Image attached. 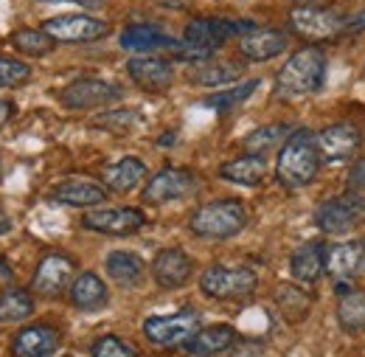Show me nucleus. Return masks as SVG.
<instances>
[{
    "label": "nucleus",
    "mask_w": 365,
    "mask_h": 357,
    "mask_svg": "<svg viewBox=\"0 0 365 357\" xmlns=\"http://www.w3.org/2000/svg\"><path fill=\"white\" fill-rule=\"evenodd\" d=\"M146 225V214L140 208H96L82 217V228L110 233V236H130Z\"/></svg>",
    "instance_id": "nucleus-13"
},
{
    "label": "nucleus",
    "mask_w": 365,
    "mask_h": 357,
    "mask_svg": "<svg viewBox=\"0 0 365 357\" xmlns=\"http://www.w3.org/2000/svg\"><path fill=\"white\" fill-rule=\"evenodd\" d=\"M284 135H287V127H284V124H270V127H259V130H253V133L247 135L242 144H245V149H247V152L262 155V152L273 149Z\"/></svg>",
    "instance_id": "nucleus-35"
},
{
    "label": "nucleus",
    "mask_w": 365,
    "mask_h": 357,
    "mask_svg": "<svg viewBox=\"0 0 365 357\" xmlns=\"http://www.w3.org/2000/svg\"><path fill=\"white\" fill-rule=\"evenodd\" d=\"M287 34L284 31H278V29H256V31H250V34H245V37H239V54L245 56V59H250V62H267V59H273L278 54H284L287 51Z\"/></svg>",
    "instance_id": "nucleus-19"
},
{
    "label": "nucleus",
    "mask_w": 365,
    "mask_h": 357,
    "mask_svg": "<svg viewBox=\"0 0 365 357\" xmlns=\"http://www.w3.org/2000/svg\"><path fill=\"white\" fill-rule=\"evenodd\" d=\"M51 197L56 203H65L73 208H91V206H98L107 200V188L93 180H65L51 191Z\"/></svg>",
    "instance_id": "nucleus-21"
},
{
    "label": "nucleus",
    "mask_w": 365,
    "mask_h": 357,
    "mask_svg": "<svg viewBox=\"0 0 365 357\" xmlns=\"http://www.w3.org/2000/svg\"><path fill=\"white\" fill-rule=\"evenodd\" d=\"M37 3H73L82 9H101L104 6V0H37Z\"/></svg>",
    "instance_id": "nucleus-39"
},
{
    "label": "nucleus",
    "mask_w": 365,
    "mask_h": 357,
    "mask_svg": "<svg viewBox=\"0 0 365 357\" xmlns=\"http://www.w3.org/2000/svg\"><path fill=\"white\" fill-rule=\"evenodd\" d=\"M360 144H363V133L354 124H349V121L329 124L326 130L318 133L320 158L329 161V164H337V161H346V158L357 155Z\"/></svg>",
    "instance_id": "nucleus-15"
},
{
    "label": "nucleus",
    "mask_w": 365,
    "mask_h": 357,
    "mask_svg": "<svg viewBox=\"0 0 365 357\" xmlns=\"http://www.w3.org/2000/svg\"><path fill=\"white\" fill-rule=\"evenodd\" d=\"M9 43L14 45L20 54H26V56H46V54L53 51V45H56L43 29H17L9 37Z\"/></svg>",
    "instance_id": "nucleus-32"
},
{
    "label": "nucleus",
    "mask_w": 365,
    "mask_h": 357,
    "mask_svg": "<svg viewBox=\"0 0 365 357\" xmlns=\"http://www.w3.org/2000/svg\"><path fill=\"white\" fill-rule=\"evenodd\" d=\"M337 321L346 332H363L365 329V293L351 287L349 293L340 296L337 301Z\"/></svg>",
    "instance_id": "nucleus-29"
},
{
    "label": "nucleus",
    "mask_w": 365,
    "mask_h": 357,
    "mask_svg": "<svg viewBox=\"0 0 365 357\" xmlns=\"http://www.w3.org/2000/svg\"><path fill=\"white\" fill-rule=\"evenodd\" d=\"M143 178H146V164H143V161H138V158H121V161H115V164L104 166V172H101V183H104V188L118 191V194L133 191Z\"/></svg>",
    "instance_id": "nucleus-24"
},
{
    "label": "nucleus",
    "mask_w": 365,
    "mask_h": 357,
    "mask_svg": "<svg viewBox=\"0 0 365 357\" xmlns=\"http://www.w3.org/2000/svg\"><path fill=\"white\" fill-rule=\"evenodd\" d=\"M43 31L53 43H93L110 34V23L91 14H59L43 23Z\"/></svg>",
    "instance_id": "nucleus-9"
},
{
    "label": "nucleus",
    "mask_w": 365,
    "mask_h": 357,
    "mask_svg": "<svg viewBox=\"0 0 365 357\" xmlns=\"http://www.w3.org/2000/svg\"><path fill=\"white\" fill-rule=\"evenodd\" d=\"M289 29L309 43H331L349 34V17L326 6H295L289 11Z\"/></svg>",
    "instance_id": "nucleus-4"
},
{
    "label": "nucleus",
    "mask_w": 365,
    "mask_h": 357,
    "mask_svg": "<svg viewBox=\"0 0 365 357\" xmlns=\"http://www.w3.org/2000/svg\"><path fill=\"white\" fill-rule=\"evenodd\" d=\"M245 76V65L239 62H205L188 71V82L197 88H222Z\"/></svg>",
    "instance_id": "nucleus-28"
},
{
    "label": "nucleus",
    "mask_w": 365,
    "mask_h": 357,
    "mask_svg": "<svg viewBox=\"0 0 365 357\" xmlns=\"http://www.w3.org/2000/svg\"><path fill=\"white\" fill-rule=\"evenodd\" d=\"M118 45H121L124 51H135L140 56L155 54V51H175V48H180V43H178L175 37H169L166 31H160V29L152 26V23H133V26H127V29L121 31Z\"/></svg>",
    "instance_id": "nucleus-17"
},
{
    "label": "nucleus",
    "mask_w": 365,
    "mask_h": 357,
    "mask_svg": "<svg viewBox=\"0 0 365 357\" xmlns=\"http://www.w3.org/2000/svg\"><path fill=\"white\" fill-rule=\"evenodd\" d=\"M259 88V79H250V82H242L239 88L230 90H217L211 96H205V107H214L217 113H228L230 107L242 104L247 96H253V90Z\"/></svg>",
    "instance_id": "nucleus-34"
},
{
    "label": "nucleus",
    "mask_w": 365,
    "mask_h": 357,
    "mask_svg": "<svg viewBox=\"0 0 365 357\" xmlns=\"http://www.w3.org/2000/svg\"><path fill=\"white\" fill-rule=\"evenodd\" d=\"M160 144H163V146H166V144H175V135H163Z\"/></svg>",
    "instance_id": "nucleus-43"
},
{
    "label": "nucleus",
    "mask_w": 365,
    "mask_h": 357,
    "mask_svg": "<svg viewBox=\"0 0 365 357\" xmlns=\"http://www.w3.org/2000/svg\"><path fill=\"white\" fill-rule=\"evenodd\" d=\"M259 287V276L250 268H225V265H211L200 276V290L208 298L217 301H233V298H247Z\"/></svg>",
    "instance_id": "nucleus-5"
},
{
    "label": "nucleus",
    "mask_w": 365,
    "mask_h": 357,
    "mask_svg": "<svg viewBox=\"0 0 365 357\" xmlns=\"http://www.w3.org/2000/svg\"><path fill=\"white\" fill-rule=\"evenodd\" d=\"M59 346V332L48 323H31L20 329L11 341L14 357H51Z\"/></svg>",
    "instance_id": "nucleus-18"
},
{
    "label": "nucleus",
    "mask_w": 365,
    "mask_h": 357,
    "mask_svg": "<svg viewBox=\"0 0 365 357\" xmlns=\"http://www.w3.org/2000/svg\"><path fill=\"white\" fill-rule=\"evenodd\" d=\"M320 164H323V158L318 149V135L312 130H295L287 135V141L278 152L275 178L289 188H301L318 178Z\"/></svg>",
    "instance_id": "nucleus-1"
},
{
    "label": "nucleus",
    "mask_w": 365,
    "mask_h": 357,
    "mask_svg": "<svg viewBox=\"0 0 365 357\" xmlns=\"http://www.w3.org/2000/svg\"><path fill=\"white\" fill-rule=\"evenodd\" d=\"M194 273L191 256L180 248H163L158 251V256L152 259V276L163 290H178L182 287Z\"/></svg>",
    "instance_id": "nucleus-16"
},
{
    "label": "nucleus",
    "mask_w": 365,
    "mask_h": 357,
    "mask_svg": "<svg viewBox=\"0 0 365 357\" xmlns=\"http://www.w3.org/2000/svg\"><path fill=\"white\" fill-rule=\"evenodd\" d=\"M73 273H76V262L68 256V253H46L40 259V265L34 270V278H31V290L37 296H59L62 290H68L73 284Z\"/></svg>",
    "instance_id": "nucleus-11"
},
{
    "label": "nucleus",
    "mask_w": 365,
    "mask_h": 357,
    "mask_svg": "<svg viewBox=\"0 0 365 357\" xmlns=\"http://www.w3.org/2000/svg\"><path fill=\"white\" fill-rule=\"evenodd\" d=\"M11 231V217L6 211H0V233H9Z\"/></svg>",
    "instance_id": "nucleus-42"
},
{
    "label": "nucleus",
    "mask_w": 365,
    "mask_h": 357,
    "mask_svg": "<svg viewBox=\"0 0 365 357\" xmlns=\"http://www.w3.org/2000/svg\"><path fill=\"white\" fill-rule=\"evenodd\" d=\"M200 332V313L197 310H180L175 315H152L143 321V335L155 346H185Z\"/></svg>",
    "instance_id": "nucleus-6"
},
{
    "label": "nucleus",
    "mask_w": 365,
    "mask_h": 357,
    "mask_svg": "<svg viewBox=\"0 0 365 357\" xmlns=\"http://www.w3.org/2000/svg\"><path fill=\"white\" fill-rule=\"evenodd\" d=\"M124 96V90L118 85H110L104 79H76L59 93V101L68 110H93V107H107L113 101H118Z\"/></svg>",
    "instance_id": "nucleus-10"
},
{
    "label": "nucleus",
    "mask_w": 365,
    "mask_h": 357,
    "mask_svg": "<svg viewBox=\"0 0 365 357\" xmlns=\"http://www.w3.org/2000/svg\"><path fill=\"white\" fill-rule=\"evenodd\" d=\"M363 245H365V242H363Z\"/></svg>",
    "instance_id": "nucleus-46"
},
{
    "label": "nucleus",
    "mask_w": 365,
    "mask_h": 357,
    "mask_svg": "<svg viewBox=\"0 0 365 357\" xmlns=\"http://www.w3.org/2000/svg\"><path fill=\"white\" fill-rule=\"evenodd\" d=\"M245 223H247V214H245L242 203L214 200V203L200 206L188 217V231L202 239H230L245 228Z\"/></svg>",
    "instance_id": "nucleus-3"
},
{
    "label": "nucleus",
    "mask_w": 365,
    "mask_h": 357,
    "mask_svg": "<svg viewBox=\"0 0 365 357\" xmlns=\"http://www.w3.org/2000/svg\"><path fill=\"white\" fill-rule=\"evenodd\" d=\"M104 270H107V276L118 284V287H138L140 281H143V276H146V265H143V259L135 256V253H130V251H113V253H107V259H104Z\"/></svg>",
    "instance_id": "nucleus-25"
},
{
    "label": "nucleus",
    "mask_w": 365,
    "mask_h": 357,
    "mask_svg": "<svg viewBox=\"0 0 365 357\" xmlns=\"http://www.w3.org/2000/svg\"><path fill=\"white\" fill-rule=\"evenodd\" d=\"M236 341V332L228 323H217V326H208V329H200L188 343H185V352L194 357H211L220 355L233 346Z\"/></svg>",
    "instance_id": "nucleus-27"
},
{
    "label": "nucleus",
    "mask_w": 365,
    "mask_h": 357,
    "mask_svg": "<svg viewBox=\"0 0 365 357\" xmlns=\"http://www.w3.org/2000/svg\"><path fill=\"white\" fill-rule=\"evenodd\" d=\"M365 29V9L360 14H354V17H349V34H354V31H363Z\"/></svg>",
    "instance_id": "nucleus-41"
},
{
    "label": "nucleus",
    "mask_w": 365,
    "mask_h": 357,
    "mask_svg": "<svg viewBox=\"0 0 365 357\" xmlns=\"http://www.w3.org/2000/svg\"><path fill=\"white\" fill-rule=\"evenodd\" d=\"M323 79H326V54L318 45H304L278 71L275 93L281 99H304L318 93L323 88Z\"/></svg>",
    "instance_id": "nucleus-2"
},
{
    "label": "nucleus",
    "mask_w": 365,
    "mask_h": 357,
    "mask_svg": "<svg viewBox=\"0 0 365 357\" xmlns=\"http://www.w3.org/2000/svg\"><path fill=\"white\" fill-rule=\"evenodd\" d=\"M365 262V245L363 242H337L326 245V273L334 276L337 281L351 278Z\"/></svg>",
    "instance_id": "nucleus-20"
},
{
    "label": "nucleus",
    "mask_w": 365,
    "mask_h": 357,
    "mask_svg": "<svg viewBox=\"0 0 365 357\" xmlns=\"http://www.w3.org/2000/svg\"><path fill=\"white\" fill-rule=\"evenodd\" d=\"M351 186L354 188H365V161H357L351 169Z\"/></svg>",
    "instance_id": "nucleus-38"
},
{
    "label": "nucleus",
    "mask_w": 365,
    "mask_h": 357,
    "mask_svg": "<svg viewBox=\"0 0 365 357\" xmlns=\"http://www.w3.org/2000/svg\"><path fill=\"white\" fill-rule=\"evenodd\" d=\"M29 79H31V65H26L20 59H11V56H0V90L20 88Z\"/></svg>",
    "instance_id": "nucleus-36"
},
{
    "label": "nucleus",
    "mask_w": 365,
    "mask_h": 357,
    "mask_svg": "<svg viewBox=\"0 0 365 357\" xmlns=\"http://www.w3.org/2000/svg\"><path fill=\"white\" fill-rule=\"evenodd\" d=\"M93 357H133V349L121 341V338H115V335H104V338H98L96 343H93Z\"/></svg>",
    "instance_id": "nucleus-37"
},
{
    "label": "nucleus",
    "mask_w": 365,
    "mask_h": 357,
    "mask_svg": "<svg viewBox=\"0 0 365 357\" xmlns=\"http://www.w3.org/2000/svg\"><path fill=\"white\" fill-rule=\"evenodd\" d=\"M93 124L113 135H130L140 124V113L138 110H107Z\"/></svg>",
    "instance_id": "nucleus-33"
},
{
    "label": "nucleus",
    "mask_w": 365,
    "mask_h": 357,
    "mask_svg": "<svg viewBox=\"0 0 365 357\" xmlns=\"http://www.w3.org/2000/svg\"><path fill=\"white\" fill-rule=\"evenodd\" d=\"M315 223L323 233H331V236L351 233L354 228H360L365 223V200L360 194L329 197L318 206Z\"/></svg>",
    "instance_id": "nucleus-7"
},
{
    "label": "nucleus",
    "mask_w": 365,
    "mask_h": 357,
    "mask_svg": "<svg viewBox=\"0 0 365 357\" xmlns=\"http://www.w3.org/2000/svg\"><path fill=\"white\" fill-rule=\"evenodd\" d=\"M197 188V180L188 169H178V166H166L160 169L155 178L143 186V203L149 206H163L172 200H182Z\"/></svg>",
    "instance_id": "nucleus-12"
},
{
    "label": "nucleus",
    "mask_w": 365,
    "mask_h": 357,
    "mask_svg": "<svg viewBox=\"0 0 365 357\" xmlns=\"http://www.w3.org/2000/svg\"><path fill=\"white\" fill-rule=\"evenodd\" d=\"M34 313V298L26 290H6L0 296V321L3 323H20Z\"/></svg>",
    "instance_id": "nucleus-30"
},
{
    "label": "nucleus",
    "mask_w": 365,
    "mask_h": 357,
    "mask_svg": "<svg viewBox=\"0 0 365 357\" xmlns=\"http://www.w3.org/2000/svg\"><path fill=\"white\" fill-rule=\"evenodd\" d=\"M11 116H14V104L0 99V127H6V124L11 121Z\"/></svg>",
    "instance_id": "nucleus-40"
},
{
    "label": "nucleus",
    "mask_w": 365,
    "mask_h": 357,
    "mask_svg": "<svg viewBox=\"0 0 365 357\" xmlns=\"http://www.w3.org/2000/svg\"><path fill=\"white\" fill-rule=\"evenodd\" d=\"M289 273L301 284H315L326 273V245L323 242H307L289 256Z\"/></svg>",
    "instance_id": "nucleus-22"
},
{
    "label": "nucleus",
    "mask_w": 365,
    "mask_h": 357,
    "mask_svg": "<svg viewBox=\"0 0 365 357\" xmlns=\"http://www.w3.org/2000/svg\"><path fill=\"white\" fill-rule=\"evenodd\" d=\"M301 6H318V3H323V0H298Z\"/></svg>",
    "instance_id": "nucleus-44"
},
{
    "label": "nucleus",
    "mask_w": 365,
    "mask_h": 357,
    "mask_svg": "<svg viewBox=\"0 0 365 357\" xmlns=\"http://www.w3.org/2000/svg\"><path fill=\"white\" fill-rule=\"evenodd\" d=\"M256 31L253 20H228V17H197L185 26L182 37L188 45H200V48H220L228 37H245Z\"/></svg>",
    "instance_id": "nucleus-8"
},
{
    "label": "nucleus",
    "mask_w": 365,
    "mask_h": 357,
    "mask_svg": "<svg viewBox=\"0 0 365 357\" xmlns=\"http://www.w3.org/2000/svg\"><path fill=\"white\" fill-rule=\"evenodd\" d=\"M6 273H11V270L6 268V262H3V259H0V276H6Z\"/></svg>",
    "instance_id": "nucleus-45"
},
{
    "label": "nucleus",
    "mask_w": 365,
    "mask_h": 357,
    "mask_svg": "<svg viewBox=\"0 0 365 357\" xmlns=\"http://www.w3.org/2000/svg\"><path fill=\"white\" fill-rule=\"evenodd\" d=\"M275 304L281 307V313L287 315L289 321H304V318L309 315L312 298H309L304 290L292 287V284H281V287L275 290Z\"/></svg>",
    "instance_id": "nucleus-31"
},
{
    "label": "nucleus",
    "mask_w": 365,
    "mask_h": 357,
    "mask_svg": "<svg viewBox=\"0 0 365 357\" xmlns=\"http://www.w3.org/2000/svg\"><path fill=\"white\" fill-rule=\"evenodd\" d=\"M127 74H130V79L135 82L138 88L146 90V93H163V90L172 88V82H175L172 62L163 59V56H155V54L133 56L127 62Z\"/></svg>",
    "instance_id": "nucleus-14"
},
{
    "label": "nucleus",
    "mask_w": 365,
    "mask_h": 357,
    "mask_svg": "<svg viewBox=\"0 0 365 357\" xmlns=\"http://www.w3.org/2000/svg\"><path fill=\"white\" fill-rule=\"evenodd\" d=\"M107 298H110L107 284L96 273H79L71 284V304L76 310H85V313L101 310L107 304Z\"/></svg>",
    "instance_id": "nucleus-26"
},
{
    "label": "nucleus",
    "mask_w": 365,
    "mask_h": 357,
    "mask_svg": "<svg viewBox=\"0 0 365 357\" xmlns=\"http://www.w3.org/2000/svg\"><path fill=\"white\" fill-rule=\"evenodd\" d=\"M264 175H267V161H264V155H253V152L225 161L220 166V178L236 183V186H247V188L259 186Z\"/></svg>",
    "instance_id": "nucleus-23"
}]
</instances>
